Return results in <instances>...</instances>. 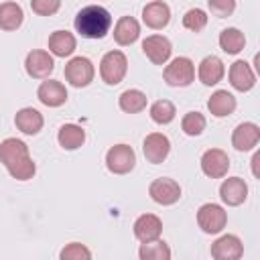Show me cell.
I'll return each mask as SVG.
<instances>
[{
  "label": "cell",
  "mask_w": 260,
  "mask_h": 260,
  "mask_svg": "<svg viewBox=\"0 0 260 260\" xmlns=\"http://www.w3.org/2000/svg\"><path fill=\"white\" fill-rule=\"evenodd\" d=\"M112 16L102 6H85L75 16V30L85 39H104L110 32Z\"/></svg>",
  "instance_id": "obj_1"
},
{
  "label": "cell",
  "mask_w": 260,
  "mask_h": 260,
  "mask_svg": "<svg viewBox=\"0 0 260 260\" xmlns=\"http://www.w3.org/2000/svg\"><path fill=\"white\" fill-rule=\"evenodd\" d=\"M128 69V59L122 51H110L102 57L100 63V75L108 85H118Z\"/></svg>",
  "instance_id": "obj_2"
},
{
  "label": "cell",
  "mask_w": 260,
  "mask_h": 260,
  "mask_svg": "<svg viewBox=\"0 0 260 260\" xmlns=\"http://www.w3.org/2000/svg\"><path fill=\"white\" fill-rule=\"evenodd\" d=\"M165 81L173 87H185L195 77V65L189 57H177L165 67Z\"/></svg>",
  "instance_id": "obj_3"
},
{
  "label": "cell",
  "mask_w": 260,
  "mask_h": 260,
  "mask_svg": "<svg viewBox=\"0 0 260 260\" xmlns=\"http://www.w3.org/2000/svg\"><path fill=\"white\" fill-rule=\"evenodd\" d=\"M197 223L205 234H219L228 223V213L221 205L205 203L197 211Z\"/></svg>",
  "instance_id": "obj_4"
},
{
  "label": "cell",
  "mask_w": 260,
  "mask_h": 260,
  "mask_svg": "<svg viewBox=\"0 0 260 260\" xmlns=\"http://www.w3.org/2000/svg\"><path fill=\"white\" fill-rule=\"evenodd\" d=\"M136 154L128 144H116L106 152V165L114 175H126L134 169Z\"/></svg>",
  "instance_id": "obj_5"
},
{
  "label": "cell",
  "mask_w": 260,
  "mask_h": 260,
  "mask_svg": "<svg viewBox=\"0 0 260 260\" xmlns=\"http://www.w3.org/2000/svg\"><path fill=\"white\" fill-rule=\"evenodd\" d=\"M65 79L73 87H85L93 79V65L87 57H73L65 65Z\"/></svg>",
  "instance_id": "obj_6"
},
{
  "label": "cell",
  "mask_w": 260,
  "mask_h": 260,
  "mask_svg": "<svg viewBox=\"0 0 260 260\" xmlns=\"http://www.w3.org/2000/svg\"><path fill=\"white\" fill-rule=\"evenodd\" d=\"M148 193H150L152 201H156L160 205H173L181 197V187H179L177 181L167 179V177H160V179H154L150 183Z\"/></svg>",
  "instance_id": "obj_7"
},
{
  "label": "cell",
  "mask_w": 260,
  "mask_h": 260,
  "mask_svg": "<svg viewBox=\"0 0 260 260\" xmlns=\"http://www.w3.org/2000/svg\"><path fill=\"white\" fill-rule=\"evenodd\" d=\"M230 169V156L221 148H209L201 156V171L211 179H221Z\"/></svg>",
  "instance_id": "obj_8"
},
{
  "label": "cell",
  "mask_w": 260,
  "mask_h": 260,
  "mask_svg": "<svg viewBox=\"0 0 260 260\" xmlns=\"http://www.w3.org/2000/svg\"><path fill=\"white\" fill-rule=\"evenodd\" d=\"M142 51H144V55L154 65H165L169 61V57H171L173 47H171V41L167 37H162V35H150V37H146L142 41Z\"/></svg>",
  "instance_id": "obj_9"
},
{
  "label": "cell",
  "mask_w": 260,
  "mask_h": 260,
  "mask_svg": "<svg viewBox=\"0 0 260 260\" xmlns=\"http://www.w3.org/2000/svg\"><path fill=\"white\" fill-rule=\"evenodd\" d=\"M169 150H171V142L165 134L160 132H152L144 138V144H142V152L146 156L148 162L152 165H158L162 162L167 156H169Z\"/></svg>",
  "instance_id": "obj_10"
},
{
  "label": "cell",
  "mask_w": 260,
  "mask_h": 260,
  "mask_svg": "<svg viewBox=\"0 0 260 260\" xmlns=\"http://www.w3.org/2000/svg\"><path fill=\"white\" fill-rule=\"evenodd\" d=\"M244 254V246L238 236L225 234L211 244V256L215 260H238Z\"/></svg>",
  "instance_id": "obj_11"
},
{
  "label": "cell",
  "mask_w": 260,
  "mask_h": 260,
  "mask_svg": "<svg viewBox=\"0 0 260 260\" xmlns=\"http://www.w3.org/2000/svg\"><path fill=\"white\" fill-rule=\"evenodd\" d=\"M162 232V221L154 213H144L134 221V236L138 242L146 244L152 240H158Z\"/></svg>",
  "instance_id": "obj_12"
},
{
  "label": "cell",
  "mask_w": 260,
  "mask_h": 260,
  "mask_svg": "<svg viewBox=\"0 0 260 260\" xmlns=\"http://www.w3.org/2000/svg\"><path fill=\"white\" fill-rule=\"evenodd\" d=\"M219 197L223 203L236 207V205H242L248 197V185L244 183V179L240 177H230L221 183L219 187Z\"/></svg>",
  "instance_id": "obj_13"
},
{
  "label": "cell",
  "mask_w": 260,
  "mask_h": 260,
  "mask_svg": "<svg viewBox=\"0 0 260 260\" xmlns=\"http://www.w3.org/2000/svg\"><path fill=\"white\" fill-rule=\"evenodd\" d=\"M24 67H26V73L30 77L43 79V77H49V73L55 69V63H53V57L47 51H30L26 55Z\"/></svg>",
  "instance_id": "obj_14"
},
{
  "label": "cell",
  "mask_w": 260,
  "mask_h": 260,
  "mask_svg": "<svg viewBox=\"0 0 260 260\" xmlns=\"http://www.w3.org/2000/svg\"><path fill=\"white\" fill-rule=\"evenodd\" d=\"M37 98L41 100V104L49 106V108H57V106H63L65 100H67V89L61 81H55V79H47L39 85L37 89Z\"/></svg>",
  "instance_id": "obj_15"
},
{
  "label": "cell",
  "mask_w": 260,
  "mask_h": 260,
  "mask_svg": "<svg viewBox=\"0 0 260 260\" xmlns=\"http://www.w3.org/2000/svg\"><path fill=\"white\" fill-rule=\"evenodd\" d=\"M260 140V128L254 124V122H244L240 124L234 134H232V144L236 150L240 152H246V150H252Z\"/></svg>",
  "instance_id": "obj_16"
},
{
  "label": "cell",
  "mask_w": 260,
  "mask_h": 260,
  "mask_svg": "<svg viewBox=\"0 0 260 260\" xmlns=\"http://www.w3.org/2000/svg\"><path fill=\"white\" fill-rule=\"evenodd\" d=\"M142 20L146 26L150 28H165L171 20V10L169 6L162 2V0H154V2H148L144 8H142Z\"/></svg>",
  "instance_id": "obj_17"
},
{
  "label": "cell",
  "mask_w": 260,
  "mask_h": 260,
  "mask_svg": "<svg viewBox=\"0 0 260 260\" xmlns=\"http://www.w3.org/2000/svg\"><path fill=\"white\" fill-rule=\"evenodd\" d=\"M230 83L238 91H250L254 87V83H256V75L250 69V65L240 59L230 67Z\"/></svg>",
  "instance_id": "obj_18"
},
{
  "label": "cell",
  "mask_w": 260,
  "mask_h": 260,
  "mask_svg": "<svg viewBox=\"0 0 260 260\" xmlns=\"http://www.w3.org/2000/svg\"><path fill=\"white\" fill-rule=\"evenodd\" d=\"M28 156V146L18 138H6L0 144V162L8 169L10 165L22 160Z\"/></svg>",
  "instance_id": "obj_19"
},
{
  "label": "cell",
  "mask_w": 260,
  "mask_h": 260,
  "mask_svg": "<svg viewBox=\"0 0 260 260\" xmlns=\"http://www.w3.org/2000/svg\"><path fill=\"white\" fill-rule=\"evenodd\" d=\"M225 69H223V63L219 57L215 55H209L205 57L201 63H199V79L203 85H215L221 81Z\"/></svg>",
  "instance_id": "obj_20"
},
{
  "label": "cell",
  "mask_w": 260,
  "mask_h": 260,
  "mask_svg": "<svg viewBox=\"0 0 260 260\" xmlns=\"http://www.w3.org/2000/svg\"><path fill=\"white\" fill-rule=\"evenodd\" d=\"M140 37V24L132 16H122L114 26V39L118 45H132Z\"/></svg>",
  "instance_id": "obj_21"
},
{
  "label": "cell",
  "mask_w": 260,
  "mask_h": 260,
  "mask_svg": "<svg viewBox=\"0 0 260 260\" xmlns=\"http://www.w3.org/2000/svg\"><path fill=\"white\" fill-rule=\"evenodd\" d=\"M207 110L217 116V118H223V116H230L234 110H236V98L228 91V89H217L209 100H207Z\"/></svg>",
  "instance_id": "obj_22"
},
{
  "label": "cell",
  "mask_w": 260,
  "mask_h": 260,
  "mask_svg": "<svg viewBox=\"0 0 260 260\" xmlns=\"http://www.w3.org/2000/svg\"><path fill=\"white\" fill-rule=\"evenodd\" d=\"M14 122H16V128L24 134H37L41 128H43V116L39 110L35 108H22L16 112L14 116Z\"/></svg>",
  "instance_id": "obj_23"
},
{
  "label": "cell",
  "mask_w": 260,
  "mask_h": 260,
  "mask_svg": "<svg viewBox=\"0 0 260 260\" xmlns=\"http://www.w3.org/2000/svg\"><path fill=\"white\" fill-rule=\"evenodd\" d=\"M57 140L65 150H75L85 142V130L77 124H63L59 128Z\"/></svg>",
  "instance_id": "obj_24"
},
{
  "label": "cell",
  "mask_w": 260,
  "mask_h": 260,
  "mask_svg": "<svg viewBox=\"0 0 260 260\" xmlns=\"http://www.w3.org/2000/svg\"><path fill=\"white\" fill-rule=\"evenodd\" d=\"M49 51L57 57H69L75 51V37L67 30H55L49 37Z\"/></svg>",
  "instance_id": "obj_25"
},
{
  "label": "cell",
  "mask_w": 260,
  "mask_h": 260,
  "mask_svg": "<svg viewBox=\"0 0 260 260\" xmlns=\"http://www.w3.org/2000/svg\"><path fill=\"white\" fill-rule=\"evenodd\" d=\"M22 8L16 2H4L0 4V28L2 30H16L22 24Z\"/></svg>",
  "instance_id": "obj_26"
},
{
  "label": "cell",
  "mask_w": 260,
  "mask_h": 260,
  "mask_svg": "<svg viewBox=\"0 0 260 260\" xmlns=\"http://www.w3.org/2000/svg\"><path fill=\"white\" fill-rule=\"evenodd\" d=\"M118 104H120L122 112L136 114V112H142L146 108V95L140 89H126V91L120 93Z\"/></svg>",
  "instance_id": "obj_27"
},
{
  "label": "cell",
  "mask_w": 260,
  "mask_h": 260,
  "mask_svg": "<svg viewBox=\"0 0 260 260\" xmlns=\"http://www.w3.org/2000/svg\"><path fill=\"white\" fill-rule=\"evenodd\" d=\"M244 45H246V37H244L242 30H238V28H223L221 30V35H219V47L225 53L236 55V53H240L244 49Z\"/></svg>",
  "instance_id": "obj_28"
},
{
  "label": "cell",
  "mask_w": 260,
  "mask_h": 260,
  "mask_svg": "<svg viewBox=\"0 0 260 260\" xmlns=\"http://www.w3.org/2000/svg\"><path fill=\"white\" fill-rule=\"evenodd\" d=\"M138 256L142 260H169L171 258V250L165 242L160 240H152V242H146L140 246V252Z\"/></svg>",
  "instance_id": "obj_29"
},
{
  "label": "cell",
  "mask_w": 260,
  "mask_h": 260,
  "mask_svg": "<svg viewBox=\"0 0 260 260\" xmlns=\"http://www.w3.org/2000/svg\"><path fill=\"white\" fill-rule=\"evenodd\" d=\"M175 106L169 102V100H158L150 106V118L156 122V124H169L173 122L175 118Z\"/></svg>",
  "instance_id": "obj_30"
},
{
  "label": "cell",
  "mask_w": 260,
  "mask_h": 260,
  "mask_svg": "<svg viewBox=\"0 0 260 260\" xmlns=\"http://www.w3.org/2000/svg\"><path fill=\"white\" fill-rule=\"evenodd\" d=\"M181 128L187 136H199L203 130H205V118L203 114L199 112H189L183 116V122H181Z\"/></svg>",
  "instance_id": "obj_31"
},
{
  "label": "cell",
  "mask_w": 260,
  "mask_h": 260,
  "mask_svg": "<svg viewBox=\"0 0 260 260\" xmlns=\"http://www.w3.org/2000/svg\"><path fill=\"white\" fill-rule=\"evenodd\" d=\"M205 24H207V14H205L201 8H191V10H187L185 16H183V26L189 28V30H193V32L203 30Z\"/></svg>",
  "instance_id": "obj_32"
},
{
  "label": "cell",
  "mask_w": 260,
  "mask_h": 260,
  "mask_svg": "<svg viewBox=\"0 0 260 260\" xmlns=\"http://www.w3.org/2000/svg\"><path fill=\"white\" fill-rule=\"evenodd\" d=\"M35 171H37V167H35V162H32L30 156H26V158H22V160H18V162H14V165L8 167V173H10L14 179H18V181L30 179V177L35 175Z\"/></svg>",
  "instance_id": "obj_33"
},
{
  "label": "cell",
  "mask_w": 260,
  "mask_h": 260,
  "mask_svg": "<svg viewBox=\"0 0 260 260\" xmlns=\"http://www.w3.org/2000/svg\"><path fill=\"white\" fill-rule=\"evenodd\" d=\"M61 260H89L91 258V252L83 246V244H79V242H71V244H67L63 250H61Z\"/></svg>",
  "instance_id": "obj_34"
},
{
  "label": "cell",
  "mask_w": 260,
  "mask_h": 260,
  "mask_svg": "<svg viewBox=\"0 0 260 260\" xmlns=\"http://www.w3.org/2000/svg\"><path fill=\"white\" fill-rule=\"evenodd\" d=\"M61 0H30V8L32 12L41 14V16H51L59 10Z\"/></svg>",
  "instance_id": "obj_35"
},
{
  "label": "cell",
  "mask_w": 260,
  "mask_h": 260,
  "mask_svg": "<svg viewBox=\"0 0 260 260\" xmlns=\"http://www.w3.org/2000/svg\"><path fill=\"white\" fill-rule=\"evenodd\" d=\"M207 4L209 10L219 18H225L236 10V0H207Z\"/></svg>",
  "instance_id": "obj_36"
},
{
  "label": "cell",
  "mask_w": 260,
  "mask_h": 260,
  "mask_svg": "<svg viewBox=\"0 0 260 260\" xmlns=\"http://www.w3.org/2000/svg\"><path fill=\"white\" fill-rule=\"evenodd\" d=\"M258 162H260V152H256V154L252 156V173H254V177H260V173H258Z\"/></svg>",
  "instance_id": "obj_37"
}]
</instances>
